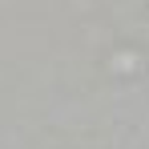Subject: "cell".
Returning a JSON list of instances; mask_svg holds the SVG:
<instances>
[]
</instances>
